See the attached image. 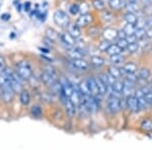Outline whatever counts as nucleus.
Listing matches in <instances>:
<instances>
[{
	"instance_id": "nucleus-20",
	"label": "nucleus",
	"mask_w": 152,
	"mask_h": 150,
	"mask_svg": "<svg viewBox=\"0 0 152 150\" xmlns=\"http://www.w3.org/2000/svg\"><path fill=\"white\" fill-rule=\"evenodd\" d=\"M19 100H20L23 105H28L31 102V95L29 92L26 89H21V91L19 92Z\"/></svg>"
},
{
	"instance_id": "nucleus-1",
	"label": "nucleus",
	"mask_w": 152,
	"mask_h": 150,
	"mask_svg": "<svg viewBox=\"0 0 152 150\" xmlns=\"http://www.w3.org/2000/svg\"><path fill=\"white\" fill-rule=\"evenodd\" d=\"M15 72L20 76L23 81L29 80L33 77V69H31L29 62L26 60H20L19 62L16 63Z\"/></svg>"
},
{
	"instance_id": "nucleus-25",
	"label": "nucleus",
	"mask_w": 152,
	"mask_h": 150,
	"mask_svg": "<svg viewBox=\"0 0 152 150\" xmlns=\"http://www.w3.org/2000/svg\"><path fill=\"white\" fill-rule=\"evenodd\" d=\"M142 90V92L144 93V97H145V100L147 102V105H152V90L149 89L147 86H143L140 88Z\"/></svg>"
},
{
	"instance_id": "nucleus-15",
	"label": "nucleus",
	"mask_w": 152,
	"mask_h": 150,
	"mask_svg": "<svg viewBox=\"0 0 152 150\" xmlns=\"http://www.w3.org/2000/svg\"><path fill=\"white\" fill-rule=\"evenodd\" d=\"M66 29H68V33H69L70 35L73 37V38L78 39V38H80V36H81V31H80V28L76 23H69Z\"/></svg>"
},
{
	"instance_id": "nucleus-13",
	"label": "nucleus",
	"mask_w": 152,
	"mask_h": 150,
	"mask_svg": "<svg viewBox=\"0 0 152 150\" xmlns=\"http://www.w3.org/2000/svg\"><path fill=\"white\" fill-rule=\"evenodd\" d=\"M102 37H104V40L109 41V42H113L118 40V31L115 29H111L107 28L105 29L102 33Z\"/></svg>"
},
{
	"instance_id": "nucleus-45",
	"label": "nucleus",
	"mask_w": 152,
	"mask_h": 150,
	"mask_svg": "<svg viewBox=\"0 0 152 150\" xmlns=\"http://www.w3.org/2000/svg\"><path fill=\"white\" fill-rule=\"evenodd\" d=\"M6 69V61H5V58L3 56L0 55V72L4 71Z\"/></svg>"
},
{
	"instance_id": "nucleus-47",
	"label": "nucleus",
	"mask_w": 152,
	"mask_h": 150,
	"mask_svg": "<svg viewBox=\"0 0 152 150\" xmlns=\"http://www.w3.org/2000/svg\"><path fill=\"white\" fill-rule=\"evenodd\" d=\"M44 43H45L46 45L49 46V47H50V46L53 47V45H54V43H55V42L52 41V40H50V39L47 38V37H45V38H44Z\"/></svg>"
},
{
	"instance_id": "nucleus-22",
	"label": "nucleus",
	"mask_w": 152,
	"mask_h": 150,
	"mask_svg": "<svg viewBox=\"0 0 152 150\" xmlns=\"http://www.w3.org/2000/svg\"><path fill=\"white\" fill-rule=\"evenodd\" d=\"M125 8H126V10L128 12L137 13V12L139 11V9H140V7H139V3H137V2H130V1H128L126 3V5H125Z\"/></svg>"
},
{
	"instance_id": "nucleus-49",
	"label": "nucleus",
	"mask_w": 152,
	"mask_h": 150,
	"mask_svg": "<svg viewBox=\"0 0 152 150\" xmlns=\"http://www.w3.org/2000/svg\"><path fill=\"white\" fill-rule=\"evenodd\" d=\"M147 28H152V15L150 16H148L146 19V26H145V29Z\"/></svg>"
},
{
	"instance_id": "nucleus-2",
	"label": "nucleus",
	"mask_w": 152,
	"mask_h": 150,
	"mask_svg": "<svg viewBox=\"0 0 152 150\" xmlns=\"http://www.w3.org/2000/svg\"><path fill=\"white\" fill-rule=\"evenodd\" d=\"M53 19H54V23L57 24L58 26L63 28V29H66L68 26V24L70 23L69 16H68L67 13L63 10H57L54 12Z\"/></svg>"
},
{
	"instance_id": "nucleus-32",
	"label": "nucleus",
	"mask_w": 152,
	"mask_h": 150,
	"mask_svg": "<svg viewBox=\"0 0 152 150\" xmlns=\"http://www.w3.org/2000/svg\"><path fill=\"white\" fill-rule=\"evenodd\" d=\"M31 114L35 118H41L42 114H43V110H42L40 105H34L31 110Z\"/></svg>"
},
{
	"instance_id": "nucleus-26",
	"label": "nucleus",
	"mask_w": 152,
	"mask_h": 150,
	"mask_svg": "<svg viewBox=\"0 0 152 150\" xmlns=\"http://www.w3.org/2000/svg\"><path fill=\"white\" fill-rule=\"evenodd\" d=\"M90 63L94 67H102L104 64V59L99 57V56H94V57L90 58Z\"/></svg>"
},
{
	"instance_id": "nucleus-52",
	"label": "nucleus",
	"mask_w": 152,
	"mask_h": 150,
	"mask_svg": "<svg viewBox=\"0 0 152 150\" xmlns=\"http://www.w3.org/2000/svg\"><path fill=\"white\" fill-rule=\"evenodd\" d=\"M146 29V36L147 38H152V28H147Z\"/></svg>"
},
{
	"instance_id": "nucleus-27",
	"label": "nucleus",
	"mask_w": 152,
	"mask_h": 150,
	"mask_svg": "<svg viewBox=\"0 0 152 150\" xmlns=\"http://www.w3.org/2000/svg\"><path fill=\"white\" fill-rule=\"evenodd\" d=\"M95 80H96V84H97V87H99V93L102 95H104L105 93L107 91V86L104 84V82H102V80L100 79V78L97 76V77H95Z\"/></svg>"
},
{
	"instance_id": "nucleus-30",
	"label": "nucleus",
	"mask_w": 152,
	"mask_h": 150,
	"mask_svg": "<svg viewBox=\"0 0 152 150\" xmlns=\"http://www.w3.org/2000/svg\"><path fill=\"white\" fill-rule=\"evenodd\" d=\"M150 70L147 69V68H141L140 70L138 71V78L139 79H143V80H146L149 78L150 76Z\"/></svg>"
},
{
	"instance_id": "nucleus-11",
	"label": "nucleus",
	"mask_w": 152,
	"mask_h": 150,
	"mask_svg": "<svg viewBox=\"0 0 152 150\" xmlns=\"http://www.w3.org/2000/svg\"><path fill=\"white\" fill-rule=\"evenodd\" d=\"M92 15H90L89 13H84L81 14L79 18L76 20V24H77L79 28H85V26H89L92 21Z\"/></svg>"
},
{
	"instance_id": "nucleus-24",
	"label": "nucleus",
	"mask_w": 152,
	"mask_h": 150,
	"mask_svg": "<svg viewBox=\"0 0 152 150\" xmlns=\"http://www.w3.org/2000/svg\"><path fill=\"white\" fill-rule=\"evenodd\" d=\"M109 74L112 75L115 79H120V78L122 77L121 69L116 67V66H111V67L109 68Z\"/></svg>"
},
{
	"instance_id": "nucleus-51",
	"label": "nucleus",
	"mask_w": 152,
	"mask_h": 150,
	"mask_svg": "<svg viewBox=\"0 0 152 150\" xmlns=\"http://www.w3.org/2000/svg\"><path fill=\"white\" fill-rule=\"evenodd\" d=\"M1 19L2 20H8V19H10V14H8V13H3L1 15Z\"/></svg>"
},
{
	"instance_id": "nucleus-31",
	"label": "nucleus",
	"mask_w": 152,
	"mask_h": 150,
	"mask_svg": "<svg viewBox=\"0 0 152 150\" xmlns=\"http://www.w3.org/2000/svg\"><path fill=\"white\" fill-rule=\"evenodd\" d=\"M134 35L136 36L137 40H143V39L147 38L145 29H136L134 31Z\"/></svg>"
},
{
	"instance_id": "nucleus-18",
	"label": "nucleus",
	"mask_w": 152,
	"mask_h": 150,
	"mask_svg": "<svg viewBox=\"0 0 152 150\" xmlns=\"http://www.w3.org/2000/svg\"><path fill=\"white\" fill-rule=\"evenodd\" d=\"M135 97H136L137 100H138V104H139V107H140V110L142 109H145L147 107V102L145 100V97H144V93L142 92L141 89H138L136 90V92H135Z\"/></svg>"
},
{
	"instance_id": "nucleus-46",
	"label": "nucleus",
	"mask_w": 152,
	"mask_h": 150,
	"mask_svg": "<svg viewBox=\"0 0 152 150\" xmlns=\"http://www.w3.org/2000/svg\"><path fill=\"white\" fill-rule=\"evenodd\" d=\"M126 40L128 43H134V42H137L138 40H137L136 36L134 35V34H131V35H127L126 36Z\"/></svg>"
},
{
	"instance_id": "nucleus-5",
	"label": "nucleus",
	"mask_w": 152,
	"mask_h": 150,
	"mask_svg": "<svg viewBox=\"0 0 152 150\" xmlns=\"http://www.w3.org/2000/svg\"><path fill=\"white\" fill-rule=\"evenodd\" d=\"M0 90H1V97L4 102L9 104V102H11L12 100H13L15 92H14L13 89L11 88L10 83H6V84L0 85Z\"/></svg>"
},
{
	"instance_id": "nucleus-7",
	"label": "nucleus",
	"mask_w": 152,
	"mask_h": 150,
	"mask_svg": "<svg viewBox=\"0 0 152 150\" xmlns=\"http://www.w3.org/2000/svg\"><path fill=\"white\" fill-rule=\"evenodd\" d=\"M86 82H87L88 88H89L90 92H91V95L97 100V102H99V100L100 102V97H102V94L99 93V87H97L96 80H95V78L94 77L87 78Z\"/></svg>"
},
{
	"instance_id": "nucleus-29",
	"label": "nucleus",
	"mask_w": 152,
	"mask_h": 150,
	"mask_svg": "<svg viewBox=\"0 0 152 150\" xmlns=\"http://www.w3.org/2000/svg\"><path fill=\"white\" fill-rule=\"evenodd\" d=\"M105 53L111 56V55H115V54H121L122 50L116 45V44H111L109 48H107V50L105 51Z\"/></svg>"
},
{
	"instance_id": "nucleus-14",
	"label": "nucleus",
	"mask_w": 152,
	"mask_h": 150,
	"mask_svg": "<svg viewBox=\"0 0 152 150\" xmlns=\"http://www.w3.org/2000/svg\"><path fill=\"white\" fill-rule=\"evenodd\" d=\"M41 78H42V81H43L46 85H49V86H51V85H52L56 80H58L57 77L53 76L52 74L48 73L47 71H45V70H44V72H42Z\"/></svg>"
},
{
	"instance_id": "nucleus-56",
	"label": "nucleus",
	"mask_w": 152,
	"mask_h": 150,
	"mask_svg": "<svg viewBox=\"0 0 152 150\" xmlns=\"http://www.w3.org/2000/svg\"><path fill=\"white\" fill-rule=\"evenodd\" d=\"M14 37H15V34H14V33H12L11 35H9V38H11V39H13Z\"/></svg>"
},
{
	"instance_id": "nucleus-9",
	"label": "nucleus",
	"mask_w": 152,
	"mask_h": 150,
	"mask_svg": "<svg viewBox=\"0 0 152 150\" xmlns=\"http://www.w3.org/2000/svg\"><path fill=\"white\" fill-rule=\"evenodd\" d=\"M126 105L127 108L133 113H137L140 110V107H139V104H138V100L135 95L131 94V95H128L126 97Z\"/></svg>"
},
{
	"instance_id": "nucleus-17",
	"label": "nucleus",
	"mask_w": 152,
	"mask_h": 150,
	"mask_svg": "<svg viewBox=\"0 0 152 150\" xmlns=\"http://www.w3.org/2000/svg\"><path fill=\"white\" fill-rule=\"evenodd\" d=\"M133 91H135L134 83L125 79V81L123 82V91H122V94H124L125 97H128V95H131Z\"/></svg>"
},
{
	"instance_id": "nucleus-53",
	"label": "nucleus",
	"mask_w": 152,
	"mask_h": 150,
	"mask_svg": "<svg viewBox=\"0 0 152 150\" xmlns=\"http://www.w3.org/2000/svg\"><path fill=\"white\" fill-rule=\"evenodd\" d=\"M23 7H24V11L28 12L31 10V2H26V4L23 5Z\"/></svg>"
},
{
	"instance_id": "nucleus-28",
	"label": "nucleus",
	"mask_w": 152,
	"mask_h": 150,
	"mask_svg": "<svg viewBox=\"0 0 152 150\" xmlns=\"http://www.w3.org/2000/svg\"><path fill=\"white\" fill-rule=\"evenodd\" d=\"M137 16L135 13H132V12H127L124 15V19L127 23H131V24H136L137 21Z\"/></svg>"
},
{
	"instance_id": "nucleus-23",
	"label": "nucleus",
	"mask_w": 152,
	"mask_h": 150,
	"mask_svg": "<svg viewBox=\"0 0 152 150\" xmlns=\"http://www.w3.org/2000/svg\"><path fill=\"white\" fill-rule=\"evenodd\" d=\"M77 87H78V89H79V92H80V94H81V97H83V95H91V92H90L89 88H88L86 80L80 82V84L78 85Z\"/></svg>"
},
{
	"instance_id": "nucleus-55",
	"label": "nucleus",
	"mask_w": 152,
	"mask_h": 150,
	"mask_svg": "<svg viewBox=\"0 0 152 150\" xmlns=\"http://www.w3.org/2000/svg\"><path fill=\"white\" fill-rule=\"evenodd\" d=\"M42 58L43 59H46V61H48V62H52V59H50V58H48V57H46L45 55H42Z\"/></svg>"
},
{
	"instance_id": "nucleus-57",
	"label": "nucleus",
	"mask_w": 152,
	"mask_h": 150,
	"mask_svg": "<svg viewBox=\"0 0 152 150\" xmlns=\"http://www.w3.org/2000/svg\"><path fill=\"white\" fill-rule=\"evenodd\" d=\"M144 2H145L146 4H148V3H150V2L152 1V0H143Z\"/></svg>"
},
{
	"instance_id": "nucleus-19",
	"label": "nucleus",
	"mask_w": 152,
	"mask_h": 150,
	"mask_svg": "<svg viewBox=\"0 0 152 150\" xmlns=\"http://www.w3.org/2000/svg\"><path fill=\"white\" fill-rule=\"evenodd\" d=\"M120 69H121L122 75H123V74H127V73H135L137 71V65L135 63L129 62V63L125 64L124 67L120 68Z\"/></svg>"
},
{
	"instance_id": "nucleus-41",
	"label": "nucleus",
	"mask_w": 152,
	"mask_h": 150,
	"mask_svg": "<svg viewBox=\"0 0 152 150\" xmlns=\"http://www.w3.org/2000/svg\"><path fill=\"white\" fill-rule=\"evenodd\" d=\"M136 29H145L146 26V19L144 18H137L136 24H135Z\"/></svg>"
},
{
	"instance_id": "nucleus-33",
	"label": "nucleus",
	"mask_w": 152,
	"mask_h": 150,
	"mask_svg": "<svg viewBox=\"0 0 152 150\" xmlns=\"http://www.w3.org/2000/svg\"><path fill=\"white\" fill-rule=\"evenodd\" d=\"M110 60H111L112 63L114 64H120L124 61V57L122 56V54H115V55H111L110 57Z\"/></svg>"
},
{
	"instance_id": "nucleus-21",
	"label": "nucleus",
	"mask_w": 152,
	"mask_h": 150,
	"mask_svg": "<svg viewBox=\"0 0 152 150\" xmlns=\"http://www.w3.org/2000/svg\"><path fill=\"white\" fill-rule=\"evenodd\" d=\"M45 36L50 39V40L56 42V41L59 40V36H60V34H58V31H55V29H52V28H48L45 31Z\"/></svg>"
},
{
	"instance_id": "nucleus-48",
	"label": "nucleus",
	"mask_w": 152,
	"mask_h": 150,
	"mask_svg": "<svg viewBox=\"0 0 152 150\" xmlns=\"http://www.w3.org/2000/svg\"><path fill=\"white\" fill-rule=\"evenodd\" d=\"M45 71H47L48 73H50V74H52L53 76H55V77H57V73H56L55 69H54L53 67H47L45 69Z\"/></svg>"
},
{
	"instance_id": "nucleus-37",
	"label": "nucleus",
	"mask_w": 152,
	"mask_h": 150,
	"mask_svg": "<svg viewBox=\"0 0 152 150\" xmlns=\"http://www.w3.org/2000/svg\"><path fill=\"white\" fill-rule=\"evenodd\" d=\"M128 44L129 43L127 42L126 39H118L116 45L119 47V48L121 49L122 51H123V50H126V49H127V46H128Z\"/></svg>"
},
{
	"instance_id": "nucleus-8",
	"label": "nucleus",
	"mask_w": 152,
	"mask_h": 150,
	"mask_svg": "<svg viewBox=\"0 0 152 150\" xmlns=\"http://www.w3.org/2000/svg\"><path fill=\"white\" fill-rule=\"evenodd\" d=\"M59 40H60V42L62 43V45L64 46L66 49L76 46V39L73 38V37L71 36L68 31L67 33L60 34V36H59Z\"/></svg>"
},
{
	"instance_id": "nucleus-6",
	"label": "nucleus",
	"mask_w": 152,
	"mask_h": 150,
	"mask_svg": "<svg viewBox=\"0 0 152 150\" xmlns=\"http://www.w3.org/2000/svg\"><path fill=\"white\" fill-rule=\"evenodd\" d=\"M60 97L62 98V102H63V104H64L67 115L69 116L70 118H74L76 115V112H77V107L71 102V100L69 97H66L65 95L63 94V92L60 93Z\"/></svg>"
},
{
	"instance_id": "nucleus-10",
	"label": "nucleus",
	"mask_w": 152,
	"mask_h": 150,
	"mask_svg": "<svg viewBox=\"0 0 152 150\" xmlns=\"http://www.w3.org/2000/svg\"><path fill=\"white\" fill-rule=\"evenodd\" d=\"M61 83V86H62V92L66 97H70V95L72 94L73 90H74V86L71 84V82L66 78H61L59 79Z\"/></svg>"
},
{
	"instance_id": "nucleus-3",
	"label": "nucleus",
	"mask_w": 152,
	"mask_h": 150,
	"mask_svg": "<svg viewBox=\"0 0 152 150\" xmlns=\"http://www.w3.org/2000/svg\"><path fill=\"white\" fill-rule=\"evenodd\" d=\"M23 79L15 71H9V82L10 86L15 93H19L23 89Z\"/></svg>"
},
{
	"instance_id": "nucleus-12",
	"label": "nucleus",
	"mask_w": 152,
	"mask_h": 150,
	"mask_svg": "<svg viewBox=\"0 0 152 150\" xmlns=\"http://www.w3.org/2000/svg\"><path fill=\"white\" fill-rule=\"evenodd\" d=\"M71 65L73 66V68H76L78 70H88L89 69V64L88 62L84 60L83 58H79V59H73L71 61Z\"/></svg>"
},
{
	"instance_id": "nucleus-50",
	"label": "nucleus",
	"mask_w": 152,
	"mask_h": 150,
	"mask_svg": "<svg viewBox=\"0 0 152 150\" xmlns=\"http://www.w3.org/2000/svg\"><path fill=\"white\" fill-rule=\"evenodd\" d=\"M126 33L121 29V31H118V39H126Z\"/></svg>"
},
{
	"instance_id": "nucleus-39",
	"label": "nucleus",
	"mask_w": 152,
	"mask_h": 150,
	"mask_svg": "<svg viewBox=\"0 0 152 150\" xmlns=\"http://www.w3.org/2000/svg\"><path fill=\"white\" fill-rule=\"evenodd\" d=\"M138 49H139V44L137 43V42L129 43L128 46H127V50H128L130 53H135Z\"/></svg>"
},
{
	"instance_id": "nucleus-35",
	"label": "nucleus",
	"mask_w": 152,
	"mask_h": 150,
	"mask_svg": "<svg viewBox=\"0 0 152 150\" xmlns=\"http://www.w3.org/2000/svg\"><path fill=\"white\" fill-rule=\"evenodd\" d=\"M141 128L144 130V131H152V121L151 120H145V121L142 122L141 124Z\"/></svg>"
},
{
	"instance_id": "nucleus-36",
	"label": "nucleus",
	"mask_w": 152,
	"mask_h": 150,
	"mask_svg": "<svg viewBox=\"0 0 152 150\" xmlns=\"http://www.w3.org/2000/svg\"><path fill=\"white\" fill-rule=\"evenodd\" d=\"M135 29H136V26L135 24H131V23H127L126 26H124L123 31L126 33V35H131V34H134Z\"/></svg>"
},
{
	"instance_id": "nucleus-16",
	"label": "nucleus",
	"mask_w": 152,
	"mask_h": 150,
	"mask_svg": "<svg viewBox=\"0 0 152 150\" xmlns=\"http://www.w3.org/2000/svg\"><path fill=\"white\" fill-rule=\"evenodd\" d=\"M107 3H109V6L113 10H120V9L124 8L125 5H126L125 0H109Z\"/></svg>"
},
{
	"instance_id": "nucleus-4",
	"label": "nucleus",
	"mask_w": 152,
	"mask_h": 150,
	"mask_svg": "<svg viewBox=\"0 0 152 150\" xmlns=\"http://www.w3.org/2000/svg\"><path fill=\"white\" fill-rule=\"evenodd\" d=\"M107 107L112 114H117L122 110V100L116 95H110L107 102Z\"/></svg>"
},
{
	"instance_id": "nucleus-43",
	"label": "nucleus",
	"mask_w": 152,
	"mask_h": 150,
	"mask_svg": "<svg viewBox=\"0 0 152 150\" xmlns=\"http://www.w3.org/2000/svg\"><path fill=\"white\" fill-rule=\"evenodd\" d=\"M69 11H70L71 14L76 15L77 13H79V5H78V4H72L69 8Z\"/></svg>"
},
{
	"instance_id": "nucleus-40",
	"label": "nucleus",
	"mask_w": 152,
	"mask_h": 150,
	"mask_svg": "<svg viewBox=\"0 0 152 150\" xmlns=\"http://www.w3.org/2000/svg\"><path fill=\"white\" fill-rule=\"evenodd\" d=\"M125 76H126L125 79L130 81V82H132V83H136L139 79L138 76L135 75V73H127V74H125Z\"/></svg>"
},
{
	"instance_id": "nucleus-44",
	"label": "nucleus",
	"mask_w": 152,
	"mask_h": 150,
	"mask_svg": "<svg viewBox=\"0 0 152 150\" xmlns=\"http://www.w3.org/2000/svg\"><path fill=\"white\" fill-rule=\"evenodd\" d=\"M102 18L104 21H111L113 19V14L109 11H104L102 12Z\"/></svg>"
},
{
	"instance_id": "nucleus-38",
	"label": "nucleus",
	"mask_w": 152,
	"mask_h": 150,
	"mask_svg": "<svg viewBox=\"0 0 152 150\" xmlns=\"http://www.w3.org/2000/svg\"><path fill=\"white\" fill-rule=\"evenodd\" d=\"M110 45H111V42L107 41V40H104L102 42H100V44L99 45V49L100 52H104L105 53V51L107 50V48L110 47Z\"/></svg>"
},
{
	"instance_id": "nucleus-34",
	"label": "nucleus",
	"mask_w": 152,
	"mask_h": 150,
	"mask_svg": "<svg viewBox=\"0 0 152 150\" xmlns=\"http://www.w3.org/2000/svg\"><path fill=\"white\" fill-rule=\"evenodd\" d=\"M92 5H94V7L96 10H99V11L104 10L105 7V4L102 0H94V1H92Z\"/></svg>"
},
{
	"instance_id": "nucleus-42",
	"label": "nucleus",
	"mask_w": 152,
	"mask_h": 150,
	"mask_svg": "<svg viewBox=\"0 0 152 150\" xmlns=\"http://www.w3.org/2000/svg\"><path fill=\"white\" fill-rule=\"evenodd\" d=\"M88 11H89V5H88L87 3H81L79 5V12L81 14H84V13H88Z\"/></svg>"
},
{
	"instance_id": "nucleus-54",
	"label": "nucleus",
	"mask_w": 152,
	"mask_h": 150,
	"mask_svg": "<svg viewBox=\"0 0 152 150\" xmlns=\"http://www.w3.org/2000/svg\"><path fill=\"white\" fill-rule=\"evenodd\" d=\"M39 50L41 52H43L44 54H49V49H46V48H39Z\"/></svg>"
}]
</instances>
